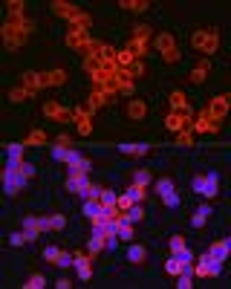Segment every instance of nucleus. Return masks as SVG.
I'll return each instance as SVG.
<instances>
[{"label":"nucleus","mask_w":231,"mask_h":289,"mask_svg":"<svg viewBox=\"0 0 231 289\" xmlns=\"http://www.w3.org/2000/svg\"><path fill=\"white\" fill-rule=\"evenodd\" d=\"M153 46H156V52H159L162 64H179L182 52H179V46H176V38H173L171 32H159L156 38H153Z\"/></svg>","instance_id":"obj_1"},{"label":"nucleus","mask_w":231,"mask_h":289,"mask_svg":"<svg viewBox=\"0 0 231 289\" xmlns=\"http://www.w3.org/2000/svg\"><path fill=\"white\" fill-rule=\"evenodd\" d=\"M191 46H194L196 52H208V55H214L219 46V32L217 29H196L191 35Z\"/></svg>","instance_id":"obj_2"},{"label":"nucleus","mask_w":231,"mask_h":289,"mask_svg":"<svg viewBox=\"0 0 231 289\" xmlns=\"http://www.w3.org/2000/svg\"><path fill=\"white\" fill-rule=\"evenodd\" d=\"M26 182H29V179L21 173V168H9V165H6V171H3V188H6V194L15 197L18 191L26 188Z\"/></svg>","instance_id":"obj_3"},{"label":"nucleus","mask_w":231,"mask_h":289,"mask_svg":"<svg viewBox=\"0 0 231 289\" xmlns=\"http://www.w3.org/2000/svg\"><path fill=\"white\" fill-rule=\"evenodd\" d=\"M64 41H67V46H72V49H78V52H87L90 49V32L87 29H81V26H69L67 35H64Z\"/></svg>","instance_id":"obj_4"},{"label":"nucleus","mask_w":231,"mask_h":289,"mask_svg":"<svg viewBox=\"0 0 231 289\" xmlns=\"http://www.w3.org/2000/svg\"><path fill=\"white\" fill-rule=\"evenodd\" d=\"M148 38H150V26H133V38L125 49H130L136 58L145 55V46H148Z\"/></svg>","instance_id":"obj_5"},{"label":"nucleus","mask_w":231,"mask_h":289,"mask_svg":"<svg viewBox=\"0 0 231 289\" xmlns=\"http://www.w3.org/2000/svg\"><path fill=\"white\" fill-rule=\"evenodd\" d=\"M228 95H214L211 102H208V107H205V113L214 119V122H222L225 119V113H228Z\"/></svg>","instance_id":"obj_6"},{"label":"nucleus","mask_w":231,"mask_h":289,"mask_svg":"<svg viewBox=\"0 0 231 289\" xmlns=\"http://www.w3.org/2000/svg\"><path fill=\"white\" fill-rule=\"evenodd\" d=\"M29 38V29H15V26H3V41H6V49H18L21 44H26Z\"/></svg>","instance_id":"obj_7"},{"label":"nucleus","mask_w":231,"mask_h":289,"mask_svg":"<svg viewBox=\"0 0 231 289\" xmlns=\"http://www.w3.org/2000/svg\"><path fill=\"white\" fill-rule=\"evenodd\" d=\"M44 116L46 119H52V122H72V110L61 107L58 102H46L44 104Z\"/></svg>","instance_id":"obj_8"},{"label":"nucleus","mask_w":231,"mask_h":289,"mask_svg":"<svg viewBox=\"0 0 231 289\" xmlns=\"http://www.w3.org/2000/svg\"><path fill=\"white\" fill-rule=\"evenodd\" d=\"M90 110H84V107H75L72 110V122L78 125V133L81 136H90V130H92V122H90Z\"/></svg>","instance_id":"obj_9"},{"label":"nucleus","mask_w":231,"mask_h":289,"mask_svg":"<svg viewBox=\"0 0 231 289\" xmlns=\"http://www.w3.org/2000/svg\"><path fill=\"white\" fill-rule=\"evenodd\" d=\"M191 130H194V133H217V130H219V122H214V119H211V116L202 110V113H199V119L191 125Z\"/></svg>","instance_id":"obj_10"},{"label":"nucleus","mask_w":231,"mask_h":289,"mask_svg":"<svg viewBox=\"0 0 231 289\" xmlns=\"http://www.w3.org/2000/svg\"><path fill=\"white\" fill-rule=\"evenodd\" d=\"M211 75V61H199L194 69H191V75H188V81L194 84V87H199V84H205V78Z\"/></svg>","instance_id":"obj_11"},{"label":"nucleus","mask_w":231,"mask_h":289,"mask_svg":"<svg viewBox=\"0 0 231 289\" xmlns=\"http://www.w3.org/2000/svg\"><path fill=\"white\" fill-rule=\"evenodd\" d=\"M219 194V173L217 171H208V176H202V197H217Z\"/></svg>","instance_id":"obj_12"},{"label":"nucleus","mask_w":231,"mask_h":289,"mask_svg":"<svg viewBox=\"0 0 231 289\" xmlns=\"http://www.w3.org/2000/svg\"><path fill=\"white\" fill-rule=\"evenodd\" d=\"M165 125H168V130L179 133V130H185V127L191 125V116H185V113H176V110H171V116L165 119Z\"/></svg>","instance_id":"obj_13"},{"label":"nucleus","mask_w":231,"mask_h":289,"mask_svg":"<svg viewBox=\"0 0 231 289\" xmlns=\"http://www.w3.org/2000/svg\"><path fill=\"white\" fill-rule=\"evenodd\" d=\"M145 116H148V104L142 102V99H130V102H127V119L142 122Z\"/></svg>","instance_id":"obj_14"},{"label":"nucleus","mask_w":231,"mask_h":289,"mask_svg":"<svg viewBox=\"0 0 231 289\" xmlns=\"http://www.w3.org/2000/svg\"><path fill=\"white\" fill-rule=\"evenodd\" d=\"M228 249H231V243H228V240H219V243H211L205 254L211 257V260H217V263H222V260L228 257Z\"/></svg>","instance_id":"obj_15"},{"label":"nucleus","mask_w":231,"mask_h":289,"mask_svg":"<svg viewBox=\"0 0 231 289\" xmlns=\"http://www.w3.org/2000/svg\"><path fill=\"white\" fill-rule=\"evenodd\" d=\"M78 156H81V153L75 148H64V145H55V148H52V159H55V162H67V165H69V162H75Z\"/></svg>","instance_id":"obj_16"},{"label":"nucleus","mask_w":231,"mask_h":289,"mask_svg":"<svg viewBox=\"0 0 231 289\" xmlns=\"http://www.w3.org/2000/svg\"><path fill=\"white\" fill-rule=\"evenodd\" d=\"M21 87H23V90H29V92L35 95V92L44 87V78H41V72H23Z\"/></svg>","instance_id":"obj_17"},{"label":"nucleus","mask_w":231,"mask_h":289,"mask_svg":"<svg viewBox=\"0 0 231 289\" xmlns=\"http://www.w3.org/2000/svg\"><path fill=\"white\" fill-rule=\"evenodd\" d=\"M168 102H171V107H173V110H176V113H185V116H191V102L185 99V92L173 90V92H171V99H168Z\"/></svg>","instance_id":"obj_18"},{"label":"nucleus","mask_w":231,"mask_h":289,"mask_svg":"<svg viewBox=\"0 0 231 289\" xmlns=\"http://www.w3.org/2000/svg\"><path fill=\"white\" fill-rule=\"evenodd\" d=\"M52 6V12H55L58 18H67V21H72L75 15H78V9L72 6V3H64V0H55V3H49Z\"/></svg>","instance_id":"obj_19"},{"label":"nucleus","mask_w":231,"mask_h":289,"mask_svg":"<svg viewBox=\"0 0 231 289\" xmlns=\"http://www.w3.org/2000/svg\"><path fill=\"white\" fill-rule=\"evenodd\" d=\"M41 78H44V87H61L67 81V72L64 69H52V72H41Z\"/></svg>","instance_id":"obj_20"},{"label":"nucleus","mask_w":231,"mask_h":289,"mask_svg":"<svg viewBox=\"0 0 231 289\" xmlns=\"http://www.w3.org/2000/svg\"><path fill=\"white\" fill-rule=\"evenodd\" d=\"M119 150L127 153V156H145V153L150 150V145H142V142H125V145H119Z\"/></svg>","instance_id":"obj_21"},{"label":"nucleus","mask_w":231,"mask_h":289,"mask_svg":"<svg viewBox=\"0 0 231 289\" xmlns=\"http://www.w3.org/2000/svg\"><path fill=\"white\" fill-rule=\"evenodd\" d=\"M107 102H110V95H107L104 90H92L90 92V102H87V110H90V113H95V110H98L101 104H107Z\"/></svg>","instance_id":"obj_22"},{"label":"nucleus","mask_w":231,"mask_h":289,"mask_svg":"<svg viewBox=\"0 0 231 289\" xmlns=\"http://www.w3.org/2000/svg\"><path fill=\"white\" fill-rule=\"evenodd\" d=\"M208 217H211V206H199L196 208V214L191 217V226H194V229H202V226L208 223Z\"/></svg>","instance_id":"obj_23"},{"label":"nucleus","mask_w":231,"mask_h":289,"mask_svg":"<svg viewBox=\"0 0 231 289\" xmlns=\"http://www.w3.org/2000/svg\"><path fill=\"white\" fill-rule=\"evenodd\" d=\"M104 249V231H92L90 234V243H87V252L90 254H98Z\"/></svg>","instance_id":"obj_24"},{"label":"nucleus","mask_w":231,"mask_h":289,"mask_svg":"<svg viewBox=\"0 0 231 289\" xmlns=\"http://www.w3.org/2000/svg\"><path fill=\"white\" fill-rule=\"evenodd\" d=\"M119 6L127 9V12H148L150 9L148 0H119Z\"/></svg>","instance_id":"obj_25"},{"label":"nucleus","mask_w":231,"mask_h":289,"mask_svg":"<svg viewBox=\"0 0 231 289\" xmlns=\"http://www.w3.org/2000/svg\"><path fill=\"white\" fill-rule=\"evenodd\" d=\"M116 191H110V188H101V197H98V203H101L104 211H110V208H116Z\"/></svg>","instance_id":"obj_26"},{"label":"nucleus","mask_w":231,"mask_h":289,"mask_svg":"<svg viewBox=\"0 0 231 289\" xmlns=\"http://www.w3.org/2000/svg\"><path fill=\"white\" fill-rule=\"evenodd\" d=\"M23 145H26V148H35V145H46V133H44V130H32L29 136L23 139Z\"/></svg>","instance_id":"obj_27"},{"label":"nucleus","mask_w":231,"mask_h":289,"mask_svg":"<svg viewBox=\"0 0 231 289\" xmlns=\"http://www.w3.org/2000/svg\"><path fill=\"white\" fill-rule=\"evenodd\" d=\"M84 214H87L90 220H98V217L104 214L101 203H92V200H87V203H84Z\"/></svg>","instance_id":"obj_28"},{"label":"nucleus","mask_w":231,"mask_h":289,"mask_svg":"<svg viewBox=\"0 0 231 289\" xmlns=\"http://www.w3.org/2000/svg\"><path fill=\"white\" fill-rule=\"evenodd\" d=\"M127 257H130V263H145L148 252H145V246H130V249H127Z\"/></svg>","instance_id":"obj_29"},{"label":"nucleus","mask_w":231,"mask_h":289,"mask_svg":"<svg viewBox=\"0 0 231 289\" xmlns=\"http://www.w3.org/2000/svg\"><path fill=\"white\" fill-rule=\"evenodd\" d=\"M23 229H26V234H32V240H38V234H41L38 217H23Z\"/></svg>","instance_id":"obj_30"},{"label":"nucleus","mask_w":231,"mask_h":289,"mask_svg":"<svg viewBox=\"0 0 231 289\" xmlns=\"http://www.w3.org/2000/svg\"><path fill=\"white\" fill-rule=\"evenodd\" d=\"M176 145H185V148H191V145H194V130H191V125L176 133Z\"/></svg>","instance_id":"obj_31"},{"label":"nucleus","mask_w":231,"mask_h":289,"mask_svg":"<svg viewBox=\"0 0 231 289\" xmlns=\"http://www.w3.org/2000/svg\"><path fill=\"white\" fill-rule=\"evenodd\" d=\"M185 266H188V263H182V260H179V257H176V254H173L171 260H168V263H165V272H168V275H179V272H182Z\"/></svg>","instance_id":"obj_32"},{"label":"nucleus","mask_w":231,"mask_h":289,"mask_svg":"<svg viewBox=\"0 0 231 289\" xmlns=\"http://www.w3.org/2000/svg\"><path fill=\"white\" fill-rule=\"evenodd\" d=\"M127 194L133 197V203H145V197H148V191H145L142 185H130V188H127Z\"/></svg>","instance_id":"obj_33"},{"label":"nucleus","mask_w":231,"mask_h":289,"mask_svg":"<svg viewBox=\"0 0 231 289\" xmlns=\"http://www.w3.org/2000/svg\"><path fill=\"white\" fill-rule=\"evenodd\" d=\"M208 260H211L208 254H202V257H199V263L194 266V275H199V277H208Z\"/></svg>","instance_id":"obj_34"},{"label":"nucleus","mask_w":231,"mask_h":289,"mask_svg":"<svg viewBox=\"0 0 231 289\" xmlns=\"http://www.w3.org/2000/svg\"><path fill=\"white\" fill-rule=\"evenodd\" d=\"M188 246H185V237H179V234H173L171 237V252L173 254H179V252H185Z\"/></svg>","instance_id":"obj_35"},{"label":"nucleus","mask_w":231,"mask_h":289,"mask_svg":"<svg viewBox=\"0 0 231 289\" xmlns=\"http://www.w3.org/2000/svg\"><path fill=\"white\" fill-rule=\"evenodd\" d=\"M26 289H44L46 286V277L44 275H32L29 277V283H23Z\"/></svg>","instance_id":"obj_36"},{"label":"nucleus","mask_w":231,"mask_h":289,"mask_svg":"<svg viewBox=\"0 0 231 289\" xmlns=\"http://www.w3.org/2000/svg\"><path fill=\"white\" fill-rule=\"evenodd\" d=\"M9 99H12V102H26V99H32V92L23 90V87H18V90L9 92Z\"/></svg>","instance_id":"obj_37"},{"label":"nucleus","mask_w":231,"mask_h":289,"mask_svg":"<svg viewBox=\"0 0 231 289\" xmlns=\"http://www.w3.org/2000/svg\"><path fill=\"white\" fill-rule=\"evenodd\" d=\"M156 191H159V197H168L173 191V182L171 179H159V182H156Z\"/></svg>","instance_id":"obj_38"},{"label":"nucleus","mask_w":231,"mask_h":289,"mask_svg":"<svg viewBox=\"0 0 231 289\" xmlns=\"http://www.w3.org/2000/svg\"><path fill=\"white\" fill-rule=\"evenodd\" d=\"M116 206H119V211H127V208L133 206V197H130V194H122L119 200H116Z\"/></svg>","instance_id":"obj_39"},{"label":"nucleus","mask_w":231,"mask_h":289,"mask_svg":"<svg viewBox=\"0 0 231 289\" xmlns=\"http://www.w3.org/2000/svg\"><path fill=\"white\" fill-rule=\"evenodd\" d=\"M9 243H12V246H23V243H32V234H12Z\"/></svg>","instance_id":"obj_40"},{"label":"nucleus","mask_w":231,"mask_h":289,"mask_svg":"<svg viewBox=\"0 0 231 289\" xmlns=\"http://www.w3.org/2000/svg\"><path fill=\"white\" fill-rule=\"evenodd\" d=\"M55 266H61V269H67V266H75V260H72V257H69L67 252H61V254H58V260H55Z\"/></svg>","instance_id":"obj_41"},{"label":"nucleus","mask_w":231,"mask_h":289,"mask_svg":"<svg viewBox=\"0 0 231 289\" xmlns=\"http://www.w3.org/2000/svg\"><path fill=\"white\" fill-rule=\"evenodd\" d=\"M148 182H150V173H148V171H136V176H133V185H142V188H145Z\"/></svg>","instance_id":"obj_42"},{"label":"nucleus","mask_w":231,"mask_h":289,"mask_svg":"<svg viewBox=\"0 0 231 289\" xmlns=\"http://www.w3.org/2000/svg\"><path fill=\"white\" fill-rule=\"evenodd\" d=\"M58 254H61V249H55V246H46V249H44V257H46V260H52V263L58 260Z\"/></svg>","instance_id":"obj_43"},{"label":"nucleus","mask_w":231,"mask_h":289,"mask_svg":"<svg viewBox=\"0 0 231 289\" xmlns=\"http://www.w3.org/2000/svg\"><path fill=\"white\" fill-rule=\"evenodd\" d=\"M162 200H165V206H168V208H176V206H179V194H173V191H171L168 197H162Z\"/></svg>","instance_id":"obj_44"},{"label":"nucleus","mask_w":231,"mask_h":289,"mask_svg":"<svg viewBox=\"0 0 231 289\" xmlns=\"http://www.w3.org/2000/svg\"><path fill=\"white\" fill-rule=\"evenodd\" d=\"M64 226H67V217H64V214H55V217H52V231L64 229Z\"/></svg>","instance_id":"obj_45"},{"label":"nucleus","mask_w":231,"mask_h":289,"mask_svg":"<svg viewBox=\"0 0 231 289\" xmlns=\"http://www.w3.org/2000/svg\"><path fill=\"white\" fill-rule=\"evenodd\" d=\"M21 173L26 176V179H32V176H35V168L29 165V162H21Z\"/></svg>","instance_id":"obj_46"},{"label":"nucleus","mask_w":231,"mask_h":289,"mask_svg":"<svg viewBox=\"0 0 231 289\" xmlns=\"http://www.w3.org/2000/svg\"><path fill=\"white\" fill-rule=\"evenodd\" d=\"M38 226H41V231H52V217H41Z\"/></svg>","instance_id":"obj_47"},{"label":"nucleus","mask_w":231,"mask_h":289,"mask_svg":"<svg viewBox=\"0 0 231 289\" xmlns=\"http://www.w3.org/2000/svg\"><path fill=\"white\" fill-rule=\"evenodd\" d=\"M191 188H194L196 194H202V176H194V182H191Z\"/></svg>","instance_id":"obj_48"},{"label":"nucleus","mask_w":231,"mask_h":289,"mask_svg":"<svg viewBox=\"0 0 231 289\" xmlns=\"http://www.w3.org/2000/svg\"><path fill=\"white\" fill-rule=\"evenodd\" d=\"M55 286L58 289H69V280H67V277H61V280H55Z\"/></svg>","instance_id":"obj_49"}]
</instances>
